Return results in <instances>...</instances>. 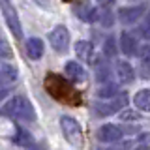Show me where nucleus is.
<instances>
[{
    "mask_svg": "<svg viewBox=\"0 0 150 150\" xmlns=\"http://www.w3.org/2000/svg\"><path fill=\"white\" fill-rule=\"evenodd\" d=\"M75 54H77L81 60H84V62H92V58H94V45L90 43V41H86V40L77 41V43H75Z\"/></svg>",
    "mask_w": 150,
    "mask_h": 150,
    "instance_id": "nucleus-14",
    "label": "nucleus"
},
{
    "mask_svg": "<svg viewBox=\"0 0 150 150\" xmlns=\"http://www.w3.org/2000/svg\"><path fill=\"white\" fill-rule=\"evenodd\" d=\"M9 56H13L11 53V47H9L6 41L0 38V58H9Z\"/></svg>",
    "mask_w": 150,
    "mask_h": 150,
    "instance_id": "nucleus-23",
    "label": "nucleus"
},
{
    "mask_svg": "<svg viewBox=\"0 0 150 150\" xmlns=\"http://www.w3.org/2000/svg\"><path fill=\"white\" fill-rule=\"evenodd\" d=\"M103 54L107 58H115L116 56V40L115 38H107L105 43H103Z\"/></svg>",
    "mask_w": 150,
    "mask_h": 150,
    "instance_id": "nucleus-20",
    "label": "nucleus"
},
{
    "mask_svg": "<svg viewBox=\"0 0 150 150\" xmlns=\"http://www.w3.org/2000/svg\"><path fill=\"white\" fill-rule=\"evenodd\" d=\"M105 150H128V148H126V143H122V144H118V146H112V148H105Z\"/></svg>",
    "mask_w": 150,
    "mask_h": 150,
    "instance_id": "nucleus-25",
    "label": "nucleus"
},
{
    "mask_svg": "<svg viewBox=\"0 0 150 150\" xmlns=\"http://www.w3.org/2000/svg\"><path fill=\"white\" fill-rule=\"evenodd\" d=\"M49 41H51V47H53L56 53H66L68 47H69V32H68V28L62 26V25L54 26L53 30H51V34H49Z\"/></svg>",
    "mask_w": 150,
    "mask_h": 150,
    "instance_id": "nucleus-4",
    "label": "nucleus"
},
{
    "mask_svg": "<svg viewBox=\"0 0 150 150\" xmlns=\"http://www.w3.org/2000/svg\"><path fill=\"white\" fill-rule=\"evenodd\" d=\"M115 75H116V81L120 84H129V83H133V79H135V69L131 68V64L126 62V60H116Z\"/></svg>",
    "mask_w": 150,
    "mask_h": 150,
    "instance_id": "nucleus-7",
    "label": "nucleus"
},
{
    "mask_svg": "<svg viewBox=\"0 0 150 150\" xmlns=\"http://www.w3.org/2000/svg\"><path fill=\"white\" fill-rule=\"evenodd\" d=\"M98 98H101V100H111V98L118 96V86H116L115 83H103V86L98 88Z\"/></svg>",
    "mask_w": 150,
    "mask_h": 150,
    "instance_id": "nucleus-17",
    "label": "nucleus"
},
{
    "mask_svg": "<svg viewBox=\"0 0 150 150\" xmlns=\"http://www.w3.org/2000/svg\"><path fill=\"white\" fill-rule=\"evenodd\" d=\"M144 13V6H131V8H120L118 9V19L122 25H133L137 23Z\"/></svg>",
    "mask_w": 150,
    "mask_h": 150,
    "instance_id": "nucleus-8",
    "label": "nucleus"
},
{
    "mask_svg": "<svg viewBox=\"0 0 150 150\" xmlns=\"http://www.w3.org/2000/svg\"><path fill=\"white\" fill-rule=\"evenodd\" d=\"M122 137H124V129L115 124H103L98 129V139L101 143H118L122 141Z\"/></svg>",
    "mask_w": 150,
    "mask_h": 150,
    "instance_id": "nucleus-6",
    "label": "nucleus"
},
{
    "mask_svg": "<svg viewBox=\"0 0 150 150\" xmlns=\"http://www.w3.org/2000/svg\"><path fill=\"white\" fill-rule=\"evenodd\" d=\"M0 8H2V13H4V19H6L9 30L13 32L15 38H21L23 36V28H21V21H19V15L13 8L11 0H0Z\"/></svg>",
    "mask_w": 150,
    "mask_h": 150,
    "instance_id": "nucleus-3",
    "label": "nucleus"
},
{
    "mask_svg": "<svg viewBox=\"0 0 150 150\" xmlns=\"http://www.w3.org/2000/svg\"><path fill=\"white\" fill-rule=\"evenodd\" d=\"M60 128H62V133L68 143H71L73 146H79L83 143V131L79 122L71 118V116H62L60 118Z\"/></svg>",
    "mask_w": 150,
    "mask_h": 150,
    "instance_id": "nucleus-2",
    "label": "nucleus"
},
{
    "mask_svg": "<svg viewBox=\"0 0 150 150\" xmlns=\"http://www.w3.org/2000/svg\"><path fill=\"white\" fill-rule=\"evenodd\" d=\"M139 73L143 79H150V47H144L139 54Z\"/></svg>",
    "mask_w": 150,
    "mask_h": 150,
    "instance_id": "nucleus-16",
    "label": "nucleus"
},
{
    "mask_svg": "<svg viewBox=\"0 0 150 150\" xmlns=\"http://www.w3.org/2000/svg\"><path fill=\"white\" fill-rule=\"evenodd\" d=\"M139 115L135 111H124L122 112V120H137Z\"/></svg>",
    "mask_w": 150,
    "mask_h": 150,
    "instance_id": "nucleus-24",
    "label": "nucleus"
},
{
    "mask_svg": "<svg viewBox=\"0 0 150 150\" xmlns=\"http://www.w3.org/2000/svg\"><path fill=\"white\" fill-rule=\"evenodd\" d=\"M96 21L101 23V26H112V21H115V15L109 9H96Z\"/></svg>",
    "mask_w": 150,
    "mask_h": 150,
    "instance_id": "nucleus-18",
    "label": "nucleus"
},
{
    "mask_svg": "<svg viewBox=\"0 0 150 150\" xmlns=\"http://www.w3.org/2000/svg\"><path fill=\"white\" fill-rule=\"evenodd\" d=\"M120 51L126 56H133L139 53V45L133 34H129V32H122L120 34Z\"/></svg>",
    "mask_w": 150,
    "mask_h": 150,
    "instance_id": "nucleus-10",
    "label": "nucleus"
},
{
    "mask_svg": "<svg viewBox=\"0 0 150 150\" xmlns=\"http://www.w3.org/2000/svg\"><path fill=\"white\" fill-rule=\"evenodd\" d=\"M75 15L84 23H94L96 21V8H94L90 2L83 0V2H79L77 6H75Z\"/></svg>",
    "mask_w": 150,
    "mask_h": 150,
    "instance_id": "nucleus-11",
    "label": "nucleus"
},
{
    "mask_svg": "<svg viewBox=\"0 0 150 150\" xmlns=\"http://www.w3.org/2000/svg\"><path fill=\"white\" fill-rule=\"evenodd\" d=\"M133 105L143 112H150V88H143L133 96Z\"/></svg>",
    "mask_w": 150,
    "mask_h": 150,
    "instance_id": "nucleus-15",
    "label": "nucleus"
},
{
    "mask_svg": "<svg viewBox=\"0 0 150 150\" xmlns=\"http://www.w3.org/2000/svg\"><path fill=\"white\" fill-rule=\"evenodd\" d=\"M109 77H111V69L107 68L105 64H98V68H96V79H98V81H100V83H107Z\"/></svg>",
    "mask_w": 150,
    "mask_h": 150,
    "instance_id": "nucleus-21",
    "label": "nucleus"
},
{
    "mask_svg": "<svg viewBox=\"0 0 150 150\" xmlns=\"http://www.w3.org/2000/svg\"><path fill=\"white\" fill-rule=\"evenodd\" d=\"M19 77V71L13 64L9 62H0V88H6L13 84Z\"/></svg>",
    "mask_w": 150,
    "mask_h": 150,
    "instance_id": "nucleus-9",
    "label": "nucleus"
},
{
    "mask_svg": "<svg viewBox=\"0 0 150 150\" xmlns=\"http://www.w3.org/2000/svg\"><path fill=\"white\" fill-rule=\"evenodd\" d=\"M43 51H45V45L40 38H30L26 40V54L30 56L32 60H40L43 56Z\"/></svg>",
    "mask_w": 150,
    "mask_h": 150,
    "instance_id": "nucleus-13",
    "label": "nucleus"
},
{
    "mask_svg": "<svg viewBox=\"0 0 150 150\" xmlns=\"http://www.w3.org/2000/svg\"><path fill=\"white\" fill-rule=\"evenodd\" d=\"M100 2L103 4V6H109V4H112V2H115V0H100Z\"/></svg>",
    "mask_w": 150,
    "mask_h": 150,
    "instance_id": "nucleus-27",
    "label": "nucleus"
},
{
    "mask_svg": "<svg viewBox=\"0 0 150 150\" xmlns=\"http://www.w3.org/2000/svg\"><path fill=\"white\" fill-rule=\"evenodd\" d=\"M126 103H128V96H126V94H118V96L111 98L109 101L96 103V112L100 116H109V115L118 112L122 107H126Z\"/></svg>",
    "mask_w": 150,
    "mask_h": 150,
    "instance_id": "nucleus-5",
    "label": "nucleus"
},
{
    "mask_svg": "<svg viewBox=\"0 0 150 150\" xmlns=\"http://www.w3.org/2000/svg\"><path fill=\"white\" fill-rule=\"evenodd\" d=\"M15 143L21 144V146H30V144L34 143V139H32V135L28 133V131H25L23 128H19L17 135H15Z\"/></svg>",
    "mask_w": 150,
    "mask_h": 150,
    "instance_id": "nucleus-19",
    "label": "nucleus"
},
{
    "mask_svg": "<svg viewBox=\"0 0 150 150\" xmlns=\"http://www.w3.org/2000/svg\"><path fill=\"white\" fill-rule=\"evenodd\" d=\"M139 34H141V38H143V40L150 41V11H148L146 19L143 21V25L139 26Z\"/></svg>",
    "mask_w": 150,
    "mask_h": 150,
    "instance_id": "nucleus-22",
    "label": "nucleus"
},
{
    "mask_svg": "<svg viewBox=\"0 0 150 150\" xmlns=\"http://www.w3.org/2000/svg\"><path fill=\"white\" fill-rule=\"evenodd\" d=\"M0 115L8 116V118H17V120H34V107L26 100L25 96H13L11 100L6 101V105L0 109Z\"/></svg>",
    "mask_w": 150,
    "mask_h": 150,
    "instance_id": "nucleus-1",
    "label": "nucleus"
},
{
    "mask_svg": "<svg viewBox=\"0 0 150 150\" xmlns=\"http://www.w3.org/2000/svg\"><path fill=\"white\" fill-rule=\"evenodd\" d=\"M26 150H45L43 146H32V144H30V146H26Z\"/></svg>",
    "mask_w": 150,
    "mask_h": 150,
    "instance_id": "nucleus-26",
    "label": "nucleus"
},
{
    "mask_svg": "<svg viewBox=\"0 0 150 150\" xmlns=\"http://www.w3.org/2000/svg\"><path fill=\"white\" fill-rule=\"evenodd\" d=\"M64 71H66V75H68L71 81H75V83H81V81H84V79H86V71H84V68H83L79 62H73V60H69V62L66 64Z\"/></svg>",
    "mask_w": 150,
    "mask_h": 150,
    "instance_id": "nucleus-12",
    "label": "nucleus"
}]
</instances>
